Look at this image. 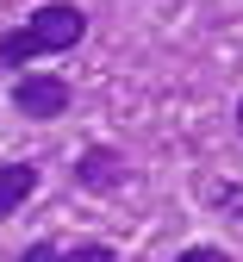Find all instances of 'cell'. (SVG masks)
Instances as JSON below:
<instances>
[{"instance_id":"cell-1","label":"cell","mask_w":243,"mask_h":262,"mask_svg":"<svg viewBox=\"0 0 243 262\" xmlns=\"http://www.w3.org/2000/svg\"><path fill=\"white\" fill-rule=\"evenodd\" d=\"M87 38V13L75 0H56V7H38L25 25H13L0 38V62L7 69H31L38 56H56V50H75Z\"/></svg>"},{"instance_id":"cell-2","label":"cell","mask_w":243,"mask_h":262,"mask_svg":"<svg viewBox=\"0 0 243 262\" xmlns=\"http://www.w3.org/2000/svg\"><path fill=\"white\" fill-rule=\"evenodd\" d=\"M13 113H19V119H38V125L62 119V113H69V81L50 75V69L19 75V81H13Z\"/></svg>"},{"instance_id":"cell-3","label":"cell","mask_w":243,"mask_h":262,"mask_svg":"<svg viewBox=\"0 0 243 262\" xmlns=\"http://www.w3.org/2000/svg\"><path fill=\"white\" fill-rule=\"evenodd\" d=\"M69 175H75V187H87V193H119V187L131 181V162H125L113 144H87Z\"/></svg>"},{"instance_id":"cell-4","label":"cell","mask_w":243,"mask_h":262,"mask_svg":"<svg viewBox=\"0 0 243 262\" xmlns=\"http://www.w3.org/2000/svg\"><path fill=\"white\" fill-rule=\"evenodd\" d=\"M38 181H44L38 162H0V219H13L31 193H38Z\"/></svg>"},{"instance_id":"cell-5","label":"cell","mask_w":243,"mask_h":262,"mask_svg":"<svg viewBox=\"0 0 243 262\" xmlns=\"http://www.w3.org/2000/svg\"><path fill=\"white\" fill-rule=\"evenodd\" d=\"M200 193H206V206H218L225 219H237V225H243V187H237V181H206Z\"/></svg>"},{"instance_id":"cell-6","label":"cell","mask_w":243,"mask_h":262,"mask_svg":"<svg viewBox=\"0 0 243 262\" xmlns=\"http://www.w3.org/2000/svg\"><path fill=\"white\" fill-rule=\"evenodd\" d=\"M56 262H119V250L113 244H69V250H56Z\"/></svg>"},{"instance_id":"cell-7","label":"cell","mask_w":243,"mask_h":262,"mask_svg":"<svg viewBox=\"0 0 243 262\" xmlns=\"http://www.w3.org/2000/svg\"><path fill=\"white\" fill-rule=\"evenodd\" d=\"M175 262H231V256H225L218 244H187V250H181Z\"/></svg>"},{"instance_id":"cell-8","label":"cell","mask_w":243,"mask_h":262,"mask_svg":"<svg viewBox=\"0 0 243 262\" xmlns=\"http://www.w3.org/2000/svg\"><path fill=\"white\" fill-rule=\"evenodd\" d=\"M19 262H56V244H50V237H38V244H25V250H19Z\"/></svg>"},{"instance_id":"cell-9","label":"cell","mask_w":243,"mask_h":262,"mask_svg":"<svg viewBox=\"0 0 243 262\" xmlns=\"http://www.w3.org/2000/svg\"><path fill=\"white\" fill-rule=\"evenodd\" d=\"M237 131H243V100H237Z\"/></svg>"}]
</instances>
